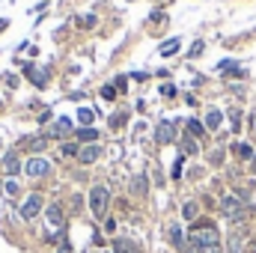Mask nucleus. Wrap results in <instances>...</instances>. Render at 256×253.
<instances>
[{"mask_svg": "<svg viewBox=\"0 0 256 253\" xmlns=\"http://www.w3.org/2000/svg\"><path fill=\"white\" fill-rule=\"evenodd\" d=\"M254 173H256V158H254Z\"/></svg>", "mask_w": 256, "mask_h": 253, "instance_id": "32", "label": "nucleus"}, {"mask_svg": "<svg viewBox=\"0 0 256 253\" xmlns=\"http://www.w3.org/2000/svg\"><path fill=\"white\" fill-rule=\"evenodd\" d=\"M170 242H173V245H176V248H182V245H185V242H182V230H179V227H176V224H173V227H170Z\"/></svg>", "mask_w": 256, "mask_h": 253, "instance_id": "15", "label": "nucleus"}, {"mask_svg": "<svg viewBox=\"0 0 256 253\" xmlns=\"http://www.w3.org/2000/svg\"><path fill=\"white\" fill-rule=\"evenodd\" d=\"M42 146H45V137H30V140H27V149H30V152H39Z\"/></svg>", "mask_w": 256, "mask_h": 253, "instance_id": "17", "label": "nucleus"}, {"mask_svg": "<svg viewBox=\"0 0 256 253\" xmlns=\"http://www.w3.org/2000/svg\"><path fill=\"white\" fill-rule=\"evenodd\" d=\"M63 155H78V146H75V143H66V146H63Z\"/></svg>", "mask_w": 256, "mask_h": 253, "instance_id": "26", "label": "nucleus"}, {"mask_svg": "<svg viewBox=\"0 0 256 253\" xmlns=\"http://www.w3.org/2000/svg\"><path fill=\"white\" fill-rule=\"evenodd\" d=\"M98 155H101V149H98V146H86V149H84V152H81L78 158H81L84 164H92V161H95Z\"/></svg>", "mask_w": 256, "mask_h": 253, "instance_id": "11", "label": "nucleus"}, {"mask_svg": "<svg viewBox=\"0 0 256 253\" xmlns=\"http://www.w3.org/2000/svg\"><path fill=\"white\" fill-rule=\"evenodd\" d=\"M158 143H173V125L170 122L158 125Z\"/></svg>", "mask_w": 256, "mask_h": 253, "instance_id": "8", "label": "nucleus"}, {"mask_svg": "<svg viewBox=\"0 0 256 253\" xmlns=\"http://www.w3.org/2000/svg\"><path fill=\"white\" fill-rule=\"evenodd\" d=\"M188 131H191V134H197V137H200V134H203V131H206V128H203V125H200V122H197V119H188Z\"/></svg>", "mask_w": 256, "mask_h": 253, "instance_id": "20", "label": "nucleus"}, {"mask_svg": "<svg viewBox=\"0 0 256 253\" xmlns=\"http://www.w3.org/2000/svg\"><path fill=\"white\" fill-rule=\"evenodd\" d=\"M39 212H42V197H39V194L27 197V203L21 206V218H24V221H30V218H36Z\"/></svg>", "mask_w": 256, "mask_h": 253, "instance_id": "5", "label": "nucleus"}, {"mask_svg": "<svg viewBox=\"0 0 256 253\" xmlns=\"http://www.w3.org/2000/svg\"><path fill=\"white\" fill-rule=\"evenodd\" d=\"M194 253H221V248L215 245V248H194Z\"/></svg>", "mask_w": 256, "mask_h": 253, "instance_id": "27", "label": "nucleus"}, {"mask_svg": "<svg viewBox=\"0 0 256 253\" xmlns=\"http://www.w3.org/2000/svg\"><path fill=\"white\" fill-rule=\"evenodd\" d=\"M24 170H27V176H33V179H39V176H45V173L51 170V161H48V158H30Z\"/></svg>", "mask_w": 256, "mask_h": 253, "instance_id": "4", "label": "nucleus"}, {"mask_svg": "<svg viewBox=\"0 0 256 253\" xmlns=\"http://www.w3.org/2000/svg\"><path fill=\"white\" fill-rule=\"evenodd\" d=\"M69 128H72V119H60L48 134H51V137H66V131H69Z\"/></svg>", "mask_w": 256, "mask_h": 253, "instance_id": "10", "label": "nucleus"}, {"mask_svg": "<svg viewBox=\"0 0 256 253\" xmlns=\"http://www.w3.org/2000/svg\"><path fill=\"white\" fill-rule=\"evenodd\" d=\"M6 194H9V197H15V194H18V182H12V179H9V182H6Z\"/></svg>", "mask_w": 256, "mask_h": 253, "instance_id": "24", "label": "nucleus"}, {"mask_svg": "<svg viewBox=\"0 0 256 253\" xmlns=\"http://www.w3.org/2000/svg\"><path fill=\"white\" fill-rule=\"evenodd\" d=\"M78 137H81V140H98V131H95V128H81Z\"/></svg>", "mask_w": 256, "mask_h": 253, "instance_id": "16", "label": "nucleus"}, {"mask_svg": "<svg viewBox=\"0 0 256 253\" xmlns=\"http://www.w3.org/2000/svg\"><path fill=\"white\" fill-rule=\"evenodd\" d=\"M134 191H137V194H146V179H143V176L134 179Z\"/></svg>", "mask_w": 256, "mask_h": 253, "instance_id": "22", "label": "nucleus"}, {"mask_svg": "<svg viewBox=\"0 0 256 253\" xmlns=\"http://www.w3.org/2000/svg\"><path fill=\"white\" fill-rule=\"evenodd\" d=\"M185 149L194 155V152H197V140H191V137H188V140H185Z\"/></svg>", "mask_w": 256, "mask_h": 253, "instance_id": "28", "label": "nucleus"}, {"mask_svg": "<svg viewBox=\"0 0 256 253\" xmlns=\"http://www.w3.org/2000/svg\"><path fill=\"white\" fill-rule=\"evenodd\" d=\"M107 203H110V191H107L104 185H95V188L89 191V209H92V215H95V218H104Z\"/></svg>", "mask_w": 256, "mask_h": 253, "instance_id": "2", "label": "nucleus"}, {"mask_svg": "<svg viewBox=\"0 0 256 253\" xmlns=\"http://www.w3.org/2000/svg\"><path fill=\"white\" fill-rule=\"evenodd\" d=\"M221 209H224V215H227V218H233V221H242V215H245V209H242V200H239V197H224Z\"/></svg>", "mask_w": 256, "mask_h": 253, "instance_id": "3", "label": "nucleus"}, {"mask_svg": "<svg viewBox=\"0 0 256 253\" xmlns=\"http://www.w3.org/2000/svg\"><path fill=\"white\" fill-rule=\"evenodd\" d=\"M3 170H6L9 176H15V173H21V161H18V155H15V152H9V155L3 158Z\"/></svg>", "mask_w": 256, "mask_h": 253, "instance_id": "6", "label": "nucleus"}, {"mask_svg": "<svg viewBox=\"0 0 256 253\" xmlns=\"http://www.w3.org/2000/svg\"><path fill=\"white\" fill-rule=\"evenodd\" d=\"M197 54H203V42H197V45L191 48V57H197Z\"/></svg>", "mask_w": 256, "mask_h": 253, "instance_id": "30", "label": "nucleus"}, {"mask_svg": "<svg viewBox=\"0 0 256 253\" xmlns=\"http://www.w3.org/2000/svg\"><path fill=\"white\" fill-rule=\"evenodd\" d=\"M48 221L54 227H63V209L60 206H48Z\"/></svg>", "mask_w": 256, "mask_h": 253, "instance_id": "12", "label": "nucleus"}, {"mask_svg": "<svg viewBox=\"0 0 256 253\" xmlns=\"http://www.w3.org/2000/svg\"><path fill=\"white\" fill-rule=\"evenodd\" d=\"M221 119H224L221 110H209V116H206V128H209V131H218V128H221Z\"/></svg>", "mask_w": 256, "mask_h": 253, "instance_id": "9", "label": "nucleus"}, {"mask_svg": "<svg viewBox=\"0 0 256 253\" xmlns=\"http://www.w3.org/2000/svg\"><path fill=\"white\" fill-rule=\"evenodd\" d=\"M239 155H242V158H251V155H254V149H251V146H245V143H239Z\"/></svg>", "mask_w": 256, "mask_h": 253, "instance_id": "23", "label": "nucleus"}, {"mask_svg": "<svg viewBox=\"0 0 256 253\" xmlns=\"http://www.w3.org/2000/svg\"><path fill=\"white\" fill-rule=\"evenodd\" d=\"M78 119H81L84 125H92V110H86V107H81V110H78Z\"/></svg>", "mask_w": 256, "mask_h": 253, "instance_id": "19", "label": "nucleus"}, {"mask_svg": "<svg viewBox=\"0 0 256 253\" xmlns=\"http://www.w3.org/2000/svg\"><path fill=\"white\" fill-rule=\"evenodd\" d=\"M230 251L233 253L242 251V233H233V236H230Z\"/></svg>", "mask_w": 256, "mask_h": 253, "instance_id": "18", "label": "nucleus"}, {"mask_svg": "<svg viewBox=\"0 0 256 253\" xmlns=\"http://www.w3.org/2000/svg\"><path fill=\"white\" fill-rule=\"evenodd\" d=\"M218 230L212 227V224H203V227H194V233H191V251L194 248H215L218 245Z\"/></svg>", "mask_w": 256, "mask_h": 253, "instance_id": "1", "label": "nucleus"}, {"mask_svg": "<svg viewBox=\"0 0 256 253\" xmlns=\"http://www.w3.org/2000/svg\"><path fill=\"white\" fill-rule=\"evenodd\" d=\"M113 253H137V248L128 239H113Z\"/></svg>", "mask_w": 256, "mask_h": 253, "instance_id": "7", "label": "nucleus"}, {"mask_svg": "<svg viewBox=\"0 0 256 253\" xmlns=\"http://www.w3.org/2000/svg\"><path fill=\"white\" fill-rule=\"evenodd\" d=\"M161 95H167V98H170V95H176V86H173V84H167V86H161Z\"/></svg>", "mask_w": 256, "mask_h": 253, "instance_id": "25", "label": "nucleus"}, {"mask_svg": "<svg viewBox=\"0 0 256 253\" xmlns=\"http://www.w3.org/2000/svg\"><path fill=\"white\" fill-rule=\"evenodd\" d=\"M176 51H179V39H170V42L161 45V54H164V57H170V54H176Z\"/></svg>", "mask_w": 256, "mask_h": 253, "instance_id": "13", "label": "nucleus"}, {"mask_svg": "<svg viewBox=\"0 0 256 253\" xmlns=\"http://www.w3.org/2000/svg\"><path fill=\"white\" fill-rule=\"evenodd\" d=\"M182 218H185V221H194V218H197V203H185Z\"/></svg>", "mask_w": 256, "mask_h": 253, "instance_id": "14", "label": "nucleus"}, {"mask_svg": "<svg viewBox=\"0 0 256 253\" xmlns=\"http://www.w3.org/2000/svg\"><path fill=\"white\" fill-rule=\"evenodd\" d=\"M101 98L113 101V98H116V89H113V86H104V89H101Z\"/></svg>", "mask_w": 256, "mask_h": 253, "instance_id": "21", "label": "nucleus"}, {"mask_svg": "<svg viewBox=\"0 0 256 253\" xmlns=\"http://www.w3.org/2000/svg\"><path fill=\"white\" fill-rule=\"evenodd\" d=\"M57 253H72V248H69V245H60V251Z\"/></svg>", "mask_w": 256, "mask_h": 253, "instance_id": "31", "label": "nucleus"}, {"mask_svg": "<svg viewBox=\"0 0 256 253\" xmlns=\"http://www.w3.org/2000/svg\"><path fill=\"white\" fill-rule=\"evenodd\" d=\"M179 176H182V158H179L176 167H173V179H179Z\"/></svg>", "mask_w": 256, "mask_h": 253, "instance_id": "29", "label": "nucleus"}]
</instances>
